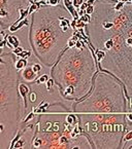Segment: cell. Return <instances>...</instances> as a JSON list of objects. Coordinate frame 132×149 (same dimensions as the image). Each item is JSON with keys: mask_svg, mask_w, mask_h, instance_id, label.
Segmentation results:
<instances>
[{"mask_svg": "<svg viewBox=\"0 0 132 149\" xmlns=\"http://www.w3.org/2000/svg\"><path fill=\"white\" fill-rule=\"evenodd\" d=\"M126 100L123 84L112 74L99 70L90 93L73 102L71 111L94 148H122L124 136L129 132Z\"/></svg>", "mask_w": 132, "mask_h": 149, "instance_id": "6da1fadb", "label": "cell"}, {"mask_svg": "<svg viewBox=\"0 0 132 149\" xmlns=\"http://www.w3.org/2000/svg\"><path fill=\"white\" fill-rule=\"evenodd\" d=\"M116 0H96L95 10L87 24L89 43L104 52L98 63L101 71L112 74L123 84L126 97L132 100V4L114 8Z\"/></svg>", "mask_w": 132, "mask_h": 149, "instance_id": "7a4b0ae2", "label": "cell"}, {"mask_svg": "<svg viewBox=\"0 0 132 149\" xmlns=\"http://www.w3.org/2000/svg\"><path fill=\"white\" fill-rule=\"evenodd\" d=\"M30 44L36 59L46 67H53L74 35L71 25L62 26L64 17L72 15L61 5H41L32 15Z\"/></svg>", "mask_w": 132, "mask_h": 149, "instance_id": "3957f363", "label": "cell"}, {"mask_svg": "<svg viewBox=\"0 0 132 149\" xmlns=\"http://www.w3.org/2000/svg\"><path fill=\"white\" fill-rule=\"evenodd\" d=\"M89 41L79 39L74 46L66 47L51 75L62 96L70 101L85 98L93 88L97 66Z\"/></svg>", "mask_w": 132, "mask_h": 149, "instance_id": "277c9868", "label": "cell"}, {"mask_svg": "<svg viewBox=\"0 0 132 149\" xmlns=\"http://www.w3.org/2000/svg\"><path fill=\"white\" fill-rule=\"evenodd\" d=\"M15 54L0 56V148H11L23 127L26 105L19 91L20 71L15 68Z\"/></svg>", "mask_w": 132, "mask_h": 149, "instance_id": "5b68a950", "label": "cell"}, {"mask_svg": "<svg viewBox=\"0 0 132 149\" xmlns=\"http://www.w3.org/2000/svg\"><path fill=\"white\" fill-rule=\"evenodd\" d=\"M30 6V0H1L0 5V25L1 30L9 28L19 20L23 9Z\"/></svg>", "mask_w": 132, "mask_h": 149, "instance_id": "8992f818", "label": "cell"}, {"mask_svg": "<svg viewBox=\"0 0 132 149\" xmlns=\"http://www.w3.org/2000/svg\"><path fill=\"white\" fill-rule=\"evenodd\" d=\"M20 75L23 78V80H25L26 82H33L38 76V73H36L35 71L33 70L32 66L27 65L22 71H20Z\"/></svg>", "mask_w": 132, "mask_h": 149, "instance_id": "52a82bcc", "label": "cell"}, {"mask_svg": "<svg viewBox=\"0 0 132 149\" xmlns=\"http://www.w3.org/2000/svg\"><path fill=\"white\" fill-rule=\"evenodd\" d=\"M19 91H20V94H21V96H22L23 100H24L25 105H26V107H27V104H26V96H27V94L29 93V88L25 84L21 82V84H19Z\"/></svg>", "mask_w": 132, "mask_h": 149, "instance_id": "ba28073f", "label": "cell"}, {"mask_svg": "<svg viewBox=\"0 0 132 149\" xmlns=\"http://www.w3.org/2000/svg\"><path fill=\"white\" fill-rule=\"evenodd\" d=\"M27 65H28V62H27L26 58H20V57L15 61V68H17L18 71H22Z\"/></svg>", "mask_w": 132, "mask_h": 149, "instance_id": "9c48e42d", "label": "cell"}, {"mask_svg": "<svg viewBox=\"0 0 132 149\" xmlns=\"http://www.w3.org/2000/svg\"><path fill=\"white\" fill-rule=\"evenodd\" d=\"M7 46L11 47L13 49H15V48L18 47L19 46L18 38L15 37V36H8V37H7Z\"/></svg>", "mask_w": 132, "mask_h": 149, "instance_id": "30bf717a", "label": "cell"}, {"mask_svg": "<svg viewBox=\"0 0 132 149\" xmlns=\"http://www.w3.org/2000/svg\"><path fill=\"white\" fill-rule=\"evenodd\" d=\"M48 80V76L46 74H44L41 75V76L39 77V78L37 79V81H36V84H46V81Z\"/></svg>", "mask_w": 132, "mask_h": 149, "instance_id": "8fae6325", "label": "cell"}, {"mask_svg": "<svg viewBox=\"0 0 132 149\" xmlns=\"http://www.w3.org/2000/svg\"><path fill=\"white\" fill-rule=\"evenodd\" d=\"M81 21L83 23H85V24H86V26H87V24H89V22L91 21V15L85 13V15H83L81 17Z\"/></svg>", "mask_w": 132, "mask_h": 149, "instance_id": "7c38bea8", "label": "cell"}, {"mask_svg": "<svg viewBox=\"0 0 132 149\" xmlns=\"http://www.w3.org/2000/svg\"><path fill=\"white\" fill-rule=\"evenodd\" d=\"M95 10V6L94 4H88V6H87V8L85 9V13H88V15H92L93 13H94Z\"/></svg>", "mask_w": 132, "mask_h": 149, "instance_id": "4fadbf2b", "label": "cell"}, {"mask_svg": "<svg viewBox=\"0 0 132 149\" xmlns=\"http://www.w3.org/2000/svg\"><path fill=\"white\" fill-rule=\"evenodd\" d=\"M84 3V0H72V4L74 7H77V8H79V7L81 6V4Z\"/></svg>", "mask_w": 132, "mask_h": 149, "instance_id": "5bb4252c", "label": "cell"}, {"mask_svg": "<svg viewBox=\"0 0 132 149\" xmlns=\"http://www.w3.org/2000/svg\"><path fill=\"white\" fill-rule=\"evenodd\" d=\"M46 3L52 6H57L60 4V0H46Z\"/></svg>", "mask_w": 132, "mask_h": 149, "instance_id": "9a60e30c", "label": "cell"}, {"mask_svg": "<svg viewBox=\"0 0 132 149\" xmlns=\"http://www.w3.org/2000/svg\"><path fill=\"white\" fill-rule=\"evenodd\" d=\"M32 68H33V70L35 71L36 73H39L40 71H41V65H39V64H33L32 65Z\"/></svg>", "mask_w": 132, "mask_h": 149, "instance_id": "2e32d148", "label": "cell"}, {"mask_svg": "<svg viewBox=\"0 0 132 149\" xmlns=\"http://www.w3.org/2000/svg\"><path fill=\"white\" fill-rule=\"evenodd\" d=\"M29 99H30V101L32 102V103H34V102L36 101V99H37V97H36V93L33 92L30 94V96H29Z\"/></svg>", "mask_w": 132, "mask_h": 149, "instance_id": "e0dca14e", "label": "cell"}, {"mask_svg": "<svg viewBox=\"0 0 132 149\" xmlns=\"http://www.w3.org/2000/svg\"><path fill=\"white\" fill-rule=\"evenodd\" d=\"M126 148H132V144L130 145V146H128V147H126Z\"/></svg>", "mask_w": 132, "mask_h": 149, "instance_id": "ac0fdd59", "label": "cell"}, {"mask_svg": "<svg viewBox=\"0 0 132 149\" xmlns=\"http://www.w3.org/2000/svg\"><path fill=\"white\" fill-rule=\"evenodd\" d=\"M131 4H132V0H131Z\"/></svg>", "mask_w": 132, "mask_h": 149, "instance_id": "d6986e66", "label": "cell"}]
</instances>
